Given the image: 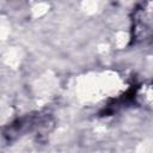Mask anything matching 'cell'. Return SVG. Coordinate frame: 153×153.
<instances>
[{
  "mask_svg": "<svg viewBox=\"0 0 153 153\" xmlns=\"http://www.w3.org/2000/svg\"><path fill=\"white\" fill-rule=\"evenodd\" d=\"M135 103L146 108L151 109L153 103V92H152V84L143 82L140 85H135V93H134Z\"/></svg>",
  "mask_w": 153,
  "mask_h": 153,
  "instance_id": "3957f363",
  "label": "cell"
},
{
  "mask_svg": "<svg viewBox=\"0 0 153 153\" xmlns=\"http://www.w3.org/2000/svg\"><path fill=\"white\" fill-rule=\"evenodd\" d=\"M153 4L151 1L139 4L131 13V43H145L153 32Z\"/></svg>",
  "mask_w": 153,
  "mask_h": 153,
  "instance_id": "7a4b0ae2",
  "label": "cell"
},
{
  "mask_svg": "<svg viewBox=\"0 0 153 153\" xmlns=\"http://www.w3.org/2000/svg\"><path fill=\"white\" fill-rule=\"evenodd\" d=\"M54 123L53 116L48 112H31L6 124L1 129V135L7 142H13L27 134H33L37 139H43L53 130Z\"/></svg>",
  "mask_w": 153,
  "mask_h": 153,
  "instance_id": "6da1fadb",
  "label": "cell"
}]
</instances>
